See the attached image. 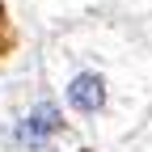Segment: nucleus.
<instances>
[{"instance_id":"obj_1","label":"nucleus","mask_w":152,"mask_h":152,"mask_svg":"<svg viewBox=\"0 0 152 152\" xmlns=\"http://www.w3.org/2000/svg\"><path fill=\"white\" fill-rule=\"evenodd\" d=\"M64 102H68L72 114H80V118H102L106 106H110V80H106V72H97V68H80V72L68 80Z\"/></svg>"},{"instance_id":"obj_2","label":"nucleus","mask_w":152,"mask_h":152,"mask_svg":"<svg viewBox=\"0 0 152 152\" xmlns=\"http://www.w3.org/2000/svg\"><path fill=\"white\" fill-rule=\"evenodd\" d=\"M59 131H64V114H59V106H55V102H38L26 118L13 127V140L21 144V148H34V152H38V148H47L55 135H59Z\"/></svg>"}]
</instances>
